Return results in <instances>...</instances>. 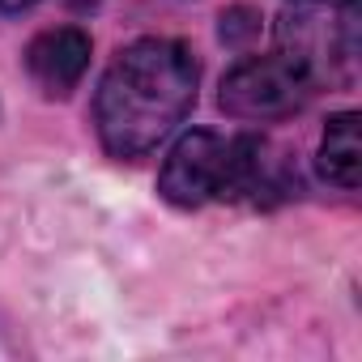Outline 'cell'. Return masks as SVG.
Instances as JSON below:
<instances>
[{
	"instance_id": "cell-1",
	"label": "cell",
	"mask_w": 362,
	"mask_h": 362,
	"mask_svg": "<svg viewBox=\"0 0 362 362\" xmlns=\"http://www.w3.org/2000/svg\"><path fill=\"white\" fill-rule=\"evenodd\" d=\"M201 69L197 56L175 39L128 43L98 81L94 124L111 158H145L197 107Z\"/></svg>"
},
{
	"instance_id": "cell-7",
	"label": "cell",
	"mask_w": 362,
	"mask_h": 362,
	"mask_svg": "<svg viewBox=\"0 0 362 362\" xmlns=\"http://www.w3.org/2000/svg\"><path fill=\"white\" fill-rule=\"evenodd\" d=\"M73 5H90V0H73Z\"/></svg>"
},
{
	"instance_id": "cell-3",
	"label": "cell",
	"mask_w": 362,
	"mask_h": 362,
	"mask_svg": "<svg viewBox=\"0 0 362 362\" xmlns=\"http://www.w3.org/2000/svg\"><path fill=\"white\" fill-rule=\"evenodd\" d=\"M311 86H315V73L294 52H277V56H256L230 69L222 77L218 103L235 119H286L311 98Z\"/></svg>"
},
{
	"instance_id": "cell-6",
	"label": "cell",
	"mask_w": 362,
	"mask_h": 362,
	"mask_svg": "<svg viewBox=\"0 0 362 362\" xmlns=\"http://www.w3.org/2000/svg\"><path fill=\"white\" fill-rule=\"evenodd\" d=\"M30 5H35V0H0V13H22Z\"/></svg>"
},
{
	"instance_id": "cell-2",
	"label": "cell",
	"mask_w": 362,
	"mask_h": 362,
	"mask_svg": "<svg viewBox=\"0 0 362 362\" xmlns=\"http://www.w3.org/2000/svg\"><path fill=\"white\" fill-rule=\"evenodd\" d=\"M264 184V145L256 136L188 132L162 162L158 192L179 209H201L214 201H239Z\"/></svg>"
},
{
	"instance_id": "cell-5",
	"label": "cell",
	"mask_w": 362,
	"mask_h": 362,
	"mask_svg": "<svg viewBox=\"0 0 362 362\" xmlns=\"http://www.w3.org/2000/svg\"><path fill=\"white\" fill-rule=\"evenodd\" d=\"M320 175L337 188H358L362 175V145H358V115L341 111L328 119L320 141Z\"/></svg>"
},
{
	"instance_id": "cell-4",
	"label": "cell",
	"mask_w": 362,
	"mask_h": 362,
	"mask_svg": "<svg viewBox=\"0 0 362 362\" xmlns=\"http://www.w3.org/2000/svg\"><path fill=\"white\" fill-rule=\"evenodd\" d=\"M90 69V35L77 26L43 30L26 47V73L47 98H64Z\"/></svg>"
}]
</instances>
